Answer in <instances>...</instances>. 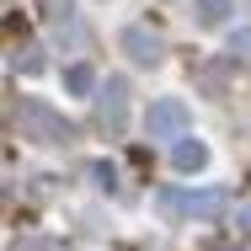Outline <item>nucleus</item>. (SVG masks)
<instances>
[{"label":"nucleus","instance_id":"1","mask_svg":"<svg viewBox=\"0 0 251 251\" xmlns=\"http://www.w3.org/2000/svg\"><path fill=\"white\" fill-rule=\"evenodd\" d=\"M118 49L128 53V64H145V70H155V64H160V53H166V43L155 38L150 27H123V32H118Z\"/></svg>","mask_w":251,"mask_h":251},{"label":"nucleus","instance_id":"2","mask_svg":"<svg viewBox=\"0 0 251 251\" xmlns=\"http://www.w3.org/2000/svg\"><path fill=\"white\" fill-rule=\"evenodd\" d=\"M145 123H150L155 134H171V128L187 123V107H182V101H155L150 112H145Z\"/></svg>","mask_w":251,"mask_h":251},{"label":"nucleus","instance_id":"3","mask_svg":"<svg viewBox=\"0 0 251 251\" xmlns=\"http://www.w3.org/2000/svg\"><path fill=\"white\" fill-rule=\"evenodd\" d=\"M193 5H198V22H203V27H219L225 11H230L235 0H193Z\"/></svg>","mask_w":251,"mask_h":251},{"label":"nucleus","instance_id":"4","mask_svg":"<svg viewBox=\"0 0 251 251\" xmlns=\"http://www.w3.org/2000/svg\"><path fill=\"white\" fill-rule=\"evenodd\" d=\"M171 160H176V166H182V171H198L203 160H208V150H203L198 139H193V145H176V155H171Z\"/></svg>","mask_w":251,"mask_h":251},{"label":"nucleus","instance_id":"5","mask_svg":"<svg viewBox=\"0 0 251 251\" xmlns=\"http://www.w3.org/2000/svg\"><path fill=\"white\" fill-rule=\"evenodd\" d=\"M64 86H70V91H80V97H86V91H91V86H97V75H91V64H70V70H64Z\"/></svg>","mask_w":251,"mask_h":251},{"label":"nucleus","instance_id":"6","mask_svg":"<svg viewBox=\"0 0 251 251\" xmlns=\"http://www.w3.org/2000/svg\"><path fill=\"white\" fill-rule=\"evenodd\" d=\"M230 53H241V59H251V22L230 32Z\"/></svg>","mask_w":251,"mask_h":251}]
</instances>
